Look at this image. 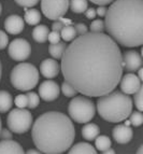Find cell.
Here are the masks:
<instances>
[{
	"label": "cell",
	"instance_id": "obj_1",
	"mask_svg": "<svg viewBox=\"0 0 143 154\" xmlns=\"http://www.w3.org/2000/svg\"><path fill=\"white\" fill-rule=\"evenodd\" d=\"M60 59L65 81L82 95H105L114 91L123 77L122 52L117 43L103 32L78 36Z\"/></svg>",
	"mask_w": 143,
	"mask_h": 154
},
{
	"label": "cell",
	"instance_id": "obj_2",
	"mask_svg": "<svg viewBox=\"0 0 143 154\" xmlns=\"http://www.w3.org/2000/svg\"><path fill=\"white\" fill-rule=\"evenodd\" d=\"M105 17V29L116 43L126 48L142 45L143 0H114Z\"/></svg>",
	"mask_w": 143,
	"mask_h": 154
},
{
	"label": "cell",
	"instance_id": "obj_3",
	"mask_svg": "<svg viewBox=\"0 0 143 154\" xmlns=\"http://www.w3.org/2000/svg\"><path fill=\"white\" fill-rule=\"evenodd\" d=\"M31 137L41 153L60 154L72 146L75 128L69 116L57 111H49L32 123Z\"/></svg>",
	"mask_w": 143,
	"mask_h": 154
},
{
	"label": "cell",
	"instance_id": "obj_4",
	"mask_svg": "<svg viewBox=\"0 0 143 154\" xmlns=\"http://www.w3.org/2000/svg\"><path fill=\"white\" fill-rule=\"evenodd\" d=\"M132 99L127 94L112 91L97 100V111L105 121L120 123L125 121L132 111Z\"/></svg>",
	"mask_w": 143,
	"mask_h": 154
},
{
	"label": "cell",
	"instance_id": "obj_5",
	"mask_svg": "<svg viewBox=\"0 0 143 154\" xmlns=\"http://www.w3.org/2000/svg\"><path fill=\"white\" fill-rule=\"evenodd\" d=\"M10 80L16 90L31 91L39 82V70L29 63H20L12 69Z\"/></svg>",
	"mask_w": 143,
	"mask_h": 154
},
{
	"label": "cell",
	"instance_id": "obj_6",
	"mask_svg": "<svg viewBox=\"0 0 143 154\" xmlns=\"http://www.w3.org/2000/svg\"><path fill=\"white\" fill-rule=\"evenodd\" d=\"M68 112L71 120L77 123L85 124L94 119L96 108L90 98L84 96H74L68 106Z\"/></svg>",
	"mask_w": 143,
	"mask_h": 154
},
{
	"label": "cell",
	"instance_id": "obj_7",
	"mask_svg": "<svg viewBox=\"0 0 143 154\" xmlns=\"http://www.w3.org/2000/svg\"><path fill=\"white\" fill-rule=\"evenodd\" d=\"M33 118L31 112L25 108L13 109L9 112L7 118V125L12 133L25 134L31 128Z\"/></svg>",
	"mask_w": 143,
	"mask_h": 154
},
{
	"label": "cell",
	"instance_id": "obj_8",
	"mask_svg": "<svg viewBox=\"0 0 143 154\" xmlns=\"http://www.w3.org/2000/svg\"><path fill=\"white\" fill-rule=\"evenodd\" d=\"M69 9V0H41V11L52 21L62 17Z\"/></svg>",
	"mask_w": 143,
	"mask_h": 154
},
{
	"label": "cell",
	"instance_id": "obj_9",
	"mask_svg": "<svg viewBox=\"0 0 143 154\" xmlns=\"http://www.w3.org/2000/svg\"><path fill=\"white\" fill-rule=\"evenodd\" d=\"M9 55L16 62H24L28 58L31 53V46L27 40L23 38L14 39L9 44Z\"/></svg>",
	"mask_w": 143,
	"mask_h": 154
},
{
	"label": "cell",
	"instance_id": "obj_10",
	"mask_svg": "<svg viewBox=\"0 0 143 154\" xmlns=\"http://www.w3.org/2000/svg\"><path fill=\"white\" fill-rule=\"evenodd\" d=\"M59 86L55 81L51 79L45 80L39 86V97L44 101H54L59 96Z\"/></svg>",
	"mask_w": 143,
	"mask_h": 154
},
{
	"label": "cell",
	"instance_id": "obj_11",
	"mask_svg": "<svg viewBox=\"0 0 143 154\" xmlns=\"http://www.w3.org/2000/svg\"><path fill=\"white\" fill-rule=\"evenodd\" d=\"M120 84L122 93L127 95H133L142 86V81L135 73H128L120 78Z\"/></svg>",
	"mask_w": 143,
	"mask_h": 154
},
{
	"label": "cell",
	"instance_id": "obj_12",
	"mask_svg": "<svg viewBox=\"0 0 143 154\" xmlns=\"http://www.w3.org/2000/svg\"><path fill=\"white\" fill-rule=\"evenodd\" d=\"M123 68L129 72H135L142 67V56L137 51H127L122 55Z\"/></svg>",
	"mask_w": 143,
	"mask_h": 154
},
{
	"label": "cell",
	"instance_id": "obj_13",
	"mask_svg": "<svg viewBox=\"0 0 143 154\" xmlns=\"http://www.w3.org/2000/svg\"><path fill=\"white\" fill-rule=\"evenodd\" d=\"M25 28V21L17 14L9 15L5 21V29L10 35H18Z\"/></svg>",
	"mask_w": 143,
	"mask_h": 154
},
{
	"label": "cell",
	"instance_id": "obj_14",
	"mask_svg": "<svg viewBox=\"0 0 143 154\" xmlns=\"http://www.w3.org/2000/svg\"><path fill=\"white\" fill-rule=\"evenodd\" d=\"M112 136L117 143L125 144L128 143L132 139L133 131L129 126L125 125V124H120L113 128Z\"/></svg>",
	"mask_w": 143,
	"mask_h": 154
},
{
	"label": "cell",
	"instance_id": "obj_15",
	"mask_svg": "<svg viewBox=\"0 0 143 154\" xmlns=\"http://www.w3.org/2000/svg\"><path fill=\"white\" fill-rule=\"evenodd\" d=\"M60 70V66L57 63V60L53 58H45L42 60L40 65V72L46 79H53L57 77Z\"/></svg>",
	"mask_w": 143,
	"mask_h": 154
},
{
	"label": "cell",
	"instance_id": "obj_16",
	"mask_svg": "<svg viewBox=\"0 0 143 154\" xmlns=\"http://www.w3.org/2000/svg\"><path fill=\"white\" fill-rule=\"evenodd\" d=\"M23 146L17 141L12 139H2L0 141V154L11 153V154H22L24 153Z\"/></svg>",
	"mask_w": 143,
	"mask_h": 154
},
{
	"label": "cell",
	"instance_id": "obj_17",
	"mask_svg": "<svg viewBox=\"0 0 143 154\" xmlns=\"http://www.w3.org/2000/svg\"><path fill=\"white\" fill-rule=\"evenodd\" d=\"M98 135H99V127H98L97 124L90 123V122L85 123V125L82 128V136H83V138L86 139L87 141H93Z\"/></svg>",
	"mask_w": 143,
	"mask_h": 154
},
{
	"label": "cell",
	"instance_id": "obj_18",
	"mask_svg": "<svg viewBox=\"0 0 143 154\" xmlns=\"http://www.w3.org/2000/svg\"><path fill=\"white\" fill-rule=\"evenodd\" d=\"M69 153L73 154V153H77V154H82V153H85V154H95L97 153V150L96 148L92 146V144L87 143V142H79V143L74 144V146H70V149L68 150Z\"/></svg>",
	"mask_w": 143,
	"mask_h": 154
},
{
	"label": "cell",
	"instance_id": "obj_19",
	"mask_svg": "<svg viewBox=\"0 0 143 154\" xmlns=\"http://www.w3.org/2000/svg\"><path fill=\"white\" fill-rule=\"evenodd\" d=\"M49 28L46 25H37L32 30V38L38 43H44L49 37Z\"/></svg>",
	"mask_w": 143,
	"mask_h": 154
},
{
	"label": "cell",
	"instance_id": "obj_20",
	"mask_svg": "<svg viewBox=\"0 0 143 154\" xmlns=\"http://www.w3.org/2000/svg\"><path fill=\"white\" fill-rule=\"evenodd\" d=\"M13 106V97L7 91H0V113H5L11 110Z\"/></svg>",
	"mask_w": 143,
	"mask_h": 154
},
{
	"label": "cell",
	"instance_id": "obj_21",
	"mask_svg": "<svg viewBox=\"0 0 143 154\" xmlns=\"http://www.w3.org/2000/svg\"><path fill=\"white\" fill-rule=\"evenodd\" d=\"M24 21L28 25L35 26L38 25L41 21V14L37 9H25Z\"/></svg>",
	"mask_w": 143,
	"mask_h": 154
},
{
	"label": "cell",
	"instance_id": "obj_22",
	"mask_svg": "<svg viewBox=\"0 0 143 154\" xmlns=\"http://www.w3.org/2000/svg\"><path fill=\"white\" fill-rule=\"evenodd\" d=\"M112 146V141L111 139L109 138L105 135H98L96 138H95V146H96V150L99 152H103L105 150L109 149Z\"/></svg>",
	"mask_w": 143,
	"mask_h": 154
},
{
	"label": "cell",
	"instance_id": "obj_23",
	"mask_svg": "<svg viewBox=\"0 0 143 154\" xmlns=\"http://www.w3.org/2000/svg\"><path fill=\"white\" fill-rule=\"evenodd\" d=\"M66 43L59 41L58 43L55 44H50L49 46V52L52 55V57H54L55 59H60L64 55V52L66 50Z\"/></svg>",
	"mask_w": 143,
	"mask_h": 154
},
{
	"label": "cell",
	"instance_id": "obj_24",
	"mask_svg": "<svg viewBox=\"0 0 143 154\" xmlns=\"http://www.w3.org/2000/svg\"><path fill=\"white\" fill-rule=\"evenodd\" d=\"M69 7L73 13H84L88 8V1L87 0H69Z\"/></svg>",
	"mask_w": 143,
	"mask_h": 154
},
{
	"label": "cell",
	"instance_id": "obj_25",
	"mask_svg": "<svg viewBox=\"0 0 143 154\" xmlns=\"http://www.w3.org/2000/svg\"><path fill=\"white\" fill-rule=\"evenodd\" d=\"M60 37L64 39L66 42L72 41L73 39L77 38V32H75V29L72 25H67L65 26L64 28L60 30Z\"/></svg>",
	"mask_w": 143,
	"mask_h": 154
},
{
	"label": "cell",
	"instance_id": "obj_26",
	"mask_svg": "<svg viewBox=\"0 0 143 154\" xmlns=\"http://www.w3.org/2000/svg\"><path fill=\"white\" fill-rule=\"evenodd\" d=\"M27 95V100H28V103H27V107L29 109H35L39 106V103H40V97L37 93L35 92H29Z\"/></svg>",
	"mask_w": 143,
	"mask_h": 154
},
{
	"label": "cell",
	"instance_id": "obj_27",
	"mask_svg": "<svg viewBox=\"0 0 143 154\" xmlns=\"http://www.w3.org/2000/svg\"><path fill=\"white\" fill-rule=\"evenodd\" d=\"M128 118L129 119V121H130V124H132L133 126H135V127H138V126H141L143 123V116H142V112L141 111H135V112H132L131 111V113L129 114V116Z\"/></svg>",
	"mask_w": 143,
	"mask_h": 154
},
{
	"label": "cell",
	"instance_id": "obj_28",
	"mask_svg": "<svg viewBox=\"0 0 143 154\" xmlns=\"http://www.w3.org/2000/svg\"><path fill=\"white\" fill-rule=\"evenodd\" d=\"M71 24H72L71 20H68V18H65V17H59L58 20L52 25V30L60 32V30L64 28L65 26L71 25Z\"/></svg>",
	"mask_w": 143,
	"mask_h": 154
},
{
	"label": "cell",
	"instance_id": "obj_29",
	"mask_svg": "<svg viewBox=\"0 0 143 154\" xmlns=\"http://www.w3.org/2000/svg\"><path fill=\"white\" fill-rule=\"evenodd\" d=\"M61 91H62V93H64V95L66 97H74L78 94L77 90L72 85H70L68 82H66V81L61 84Z\"/></svg>",
	"mask_w": 143,
	"mask_h": 154
},
{
	"label": "cell",
	"instance_id": "obj_30",
	"mask_svg": "<svg viewBox=\"0 0 143 154\" xmlns=\"http://www.w3.org/2000/svg\"><path fill=\"white\" fill-rule=\"evenodd\" d=\"M133 95H135V106L137 107L138 111L142 112V110H143V88L142 86H141Z\"/></svg>",
	"mask_w": 143,
	"mask_h": 154
},
{
	"label": "cell",
	"instance_id": "obj_31",
	"mask_svg": "<svg viewBox=\"0 0 143 154\" xmlns=\"http://www.w3.org/2000/svg\"><path fill=\"white\" fill-rule=\"evenodd\" d=\"M90 32H103L105 30V22L102 20H94L90 25Z\"/></svg>",
	"mask_w": 143,
	"mask_h": 154
},
{
	"label": "cell",
	"instance_id": "obj_32",
	"mask_svg": "<svg viewBox=\"0 0 143 154\" xmlns=\"http://www.w3.org/2000/svg\"><path fill=\"white\" fill-rule=\"evenodd\" d=\"M14 103L17 108H26L27 107V103H28V100H27V95H24V94H20L17 95L14 99Z\"/></svg>",
	"mask_w": 143,
	"mask_h": 154
},
{
	"label": "cell",
	"instance_id": "obj_33",
	"mask_svg": "<svg viewBox=\"0 0 143 154\" xmlns=\"http://www.w3.org/2000/svg\"><path fill=\"white\" fill-rule=\"evenodd\" d=\"M40 0H15V2L20 7H24L25 9L32 8L36 5H38Z\"/></svg>",
	"mask_w": 143,
	"mask_h": 154
},
{
	"label": "cell",
	"instance_id": "obj_34",
	"mask_svg": "<svg viewBox=\"0 0 143 154\" xmlns=\"http://www.w3.org/2000/svg\"><path fill=\"white\" fill-rule=\"evenodd\" d=\"M73 27H74V29H75L77 36H82V35H85L86 32H88V27H87L84 23H78V24H75Z\"/></svg>",
	"mask_w": 143,
	"mask_h": 154
},
{
	"label": "cell",
	"instance_id": "obj_35",
	"mask_svg": "<svg viewBox=\"0 0 143 154\" xmlns=\"http://www.w3.org/2000/svg\"><path fill=\"white\" fill-rule=\"evenodd\" d=\"M60 32L58 31H54L52 30L51 32H49V37H47V40L51 44H55V43H58L60 41Z\"/></svg>",
	"mask_w": 143,
	"mask_h": 154
},
{
	"label": "cell",
	"instance_id": "obj_36",
	"mask_svg": "<svg viewBox=\"0 0 143 154\" xmlns=\"http://www.w3.org/2000/svg\"><path fill=\"white\" fill-rule=\"evenodd\" d=\"M9 44V37L3 30H0V50H3Z\"/></svg>",
	"mask_w": 143,
	"mask_h": 154
},
{
	"label": "cell",
	"instance_id": "obj_37",
	"mask_svg": "<svg viewBox=\"0 0 143 154\" xmlns=\"http://www.w3.org/2000/svg\"><path fill=\"white\" fill-rule=\"evenodd\" d=\"M13 134L9 128H1L0 131V138L1 139H12Z\"/></svg>",
	"mask_w": 143,
	"mask_h": 154
},
{
	"label": "cell",
	"instance_id": "obj_38",
	"mask_svg": "<svg viewBox=\"0 0 143 154\" xmlns=\"http://www.w3.org/2000/svg\"><path fill=\"white\" fill-rule=\"evenodd\" d=\"M84 13H85V17L88 18V20H94V18L97 16V14H96V10L93 9V8H87Z\"/></svg>",
	"mask_w": 143,
	"mask_h": 154
},
{
	"label": "cell",
	"instance_id": "obj_39",
	"mask_svg": "<svg viewBox=\"0 0 143 154\" xmlns=\"http://www.w3.org/2000/svg\"><path fill=\"white\" fill-rule=\"evenodd\" d=\"M96 14L100 17H105V14H107V8L105 5H99L97 9H96Z\"/></svg>",
	"mask_w": 143,
	"mask_h": 154
},
{
	"label": "cell",
	"instance_id": "obj_40",
	"mask_svg": "<svg viewBox=\"0 0 143 154\" xmlns=\"http://www.w3.org/2000/svg\"><path fill=\"white\" fill-rule=\"evenodd\" d=\"M90 1H92L93 3L97 5H107L109 3H112L114 0H90Z\"/></svg>",
	"mask_w": 143,
	"mask_h": 154
},
{
	"label": "cell",
	"instance_id": "obj_41",
	"mask_svg": "<svg viewBox=\"0 0 143 154\" xmlns=\"http://www.w3.org/2000/svg\"><path fill=\"white\" fill-rule=\"evenodd\" d=\"M101 153H105V154H109V153H111V154H113V153H115V151L113 149H111V148H109V149H107V150H105L103 152H101Z\"/></svg>",
	"mask_w": 143,
	"mask_h": 154
},
{
	"label": "cell",
	"instance_id": "obj_42",
	"mask_svg": "<svg viewBox=\"0 0 143 154\" xmlns=\"http://www.w3.org/2000/svg\"><path fill=\"white\" fill-rule=\"evenodd\" d=\"M138 78L141 80V81L143 80V78H142V68H139V69H138Z\"/></svg>",
	"mask_w": 143,
	"mask_h": 154
},
{
	"label": "cell",
	"instance_id": "obj_43",
	"mask_svg": "<svg viewBox=\"0 0 143 154\" xmlns=\"http://www.w3.org/2000/svg\"><path fill=\"white\" fill-rule=\"evenodd\" d=\"M27 153H29V154H31V153H41L40 151H39V150H35V149H30V150H28V151H27Z\"/></svg>",
	"mask_w": 143,
	"mask_h": 154
},
{
	"label": "cell",
	"instance_id": "obj_44",
	"mask_svg": "<svg viewBox=\"0 0 143 154\" xmlns=\"http://www.w3.org/2000/svg\"><path fill=\"white\" fill-rule=\"evenodd\" d=\"M1 75H2V66H1V62H0V80H1Z\"/></svg>",
	"mask_w": 143,
	"mask_h": 154
},
{
	"label": "cell",
	"instance_id": "obj_45",
	"mask_svg": "<svg viewBox=\"0 0 143 154\" xmlns=\"http://www.w3.org/2000/svg\"><path fill=\"white\" fill-rule=\"evenodd\" d=\"M137 153H143V146H140V149L137 151Z\"/></svg>",
	"mask_w": 143,
	"mask_h": 154
},
{
	"label": "cell",
	"instance_id": "obj_46",
	"mask_svg": "<svg viewBox=\"0 0 143 154\" xmlns=\"http://www.w3.org/2000/svg\"><path fill=\"white\" fill-rule=\"evenodd\" d=\"M125 125H127V126L130 125V121H126V122H125Z\"/></svg>",
	"mask_w": 143,
	"mask_h": 154
},
{
	"label": "cell",
	"instance_id": "obj_47",
	"mask_svg": "<svg viewBox=\"0 0 143 154\" xmlns=\"http://www.w3.org/2000/svg\"><path fill=\"white\" fill-rule=\"evenodd\" d=\"M1 12H2V5H1V3H0V14H1Z\"/></svg>",
	"mask_w": 143,
	"mask_h": 154
},
{
	"label": "cell",
	"instance_id": "obj_48",
	"mask_svg": "<svg viewBox=\"0 0 143 154\" xmlns=\"http://www.w3.org/2000/svg\"><path fill=\"white\" fill-rule=\"evenodd\" d=\"M1 128H2V124H1V118H0V131H1Z\"/></svg>",
	"mask_w": 143,
	"mask_h": 154
}]
</instances>
